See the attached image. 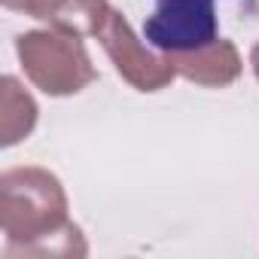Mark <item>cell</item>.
I'll use <instances>...</instances> for the list:
<instances>
[{
  "label": "cell",
  "instance_id": "6",
  "mask_svg": "<svg viewBox=\"0 0 259 259\" xmlns=\"http://www.w3.org/2000/svg\"><path fill=\"white\" fill-rule=\"evenodd\" d=\"M174 67L177 76L195 82V85H204V89H226L232 82H238L241 70H244V61H241V52L232 40L220 37L195 52H183V55H165Z\"/></svg>",
  "mask_w": 259,
  "mask_h": 259
},
{
  "label": "cell",
  "instance_id": "8",
  "mask_svg": "<svg viewBox=\"0 0 259 259\" xmlns=\"http://www.w3.org/2000/svg\"><path fill=\"white\" fill-rule=\"evenodd\" d=\"M250 64H253V73H256V79H259V43L250 49Z\"/></svg>",
  "mask_w": 259,
  "mask_h": 259
},
{
  "label": "cell",
  "instance_id": "2",
  "mask_svg": "<svg viewBox=\"0 0 259 259\" xmlns=\"http://www.w3.org/2000/svg\"><path fill=\"white\" fill-rule=\"evenodd\" d=\"M16 55L25 76L49 98L79 95L98 79V70L82 37L58 28H37L19 34Z\"/></svg>",
  "mask_w": 259,
  "mask_h": 259
},
{
  "label": "cell",
  "instance_id": "3",
  "mask_svg": "<svg viewBox=\"0 0 259 259\" xmlns=\"http://www.w3.org/2000/svg\"><path fill=\"white\" fill-rule=\"evenodd\" d=\"M95 40L104 46V52H107L110 64L116 67V73H119L128 85H132V89H138V92H144V95L162 92V89H168V85L177 79L171 61H168L162 52L147 49V43L135 34L132 22H128L116 7L110 10L107 22H104L101 34H98Z\"/></svg>",
  "mask_w": 259,
  "mask_h": 259
},
{
  "label": "cell",
  "instance_id": "5",
  "mask_svg": "<svg viewBox=\"0 0 259 259\" xmlns=\"http://www.w3.org/2000/svg\"><path fill=\"white\" fill-rule=\"evenodd\" d=\"M4 7L76 37H98L113 10L110 0H4Z\"/></svg>",
  "mask_w": 259,
  "mask_h": 259
},
{
  "label": "cell",
  "instance_id": "1",
  "mask_svg": "<svg viewBox=\"0 0 259 259\" xmlns=\"http://www.w3.org/2000/svg\"><path fill=\"white\" fill-rule=\"evenodd\" d=\"M0 229L7 238L4 259L89 256L85 235L70 220L64 183L37 165L0 174Z\"/></svg>",
  "mask_w": 259,
  "mask_h": 259
},
{
  "label": "cell",
  "instance_id": "7",
  "mask_svg": "<svg viewBox=\"0 0 259 259\" xmlns=\"http://www.w3.org/2000/svg\"><path fill=\"white\" fill-rule=\"evenodd\" d=\"M37 119H40V107L34 95L16 76L0 79V144L16 147L28 141L37 128Z\"/></svg>",
  "mask_w": 259,
  "mask_h": 259
},
{
  "label": "cell",
  "instance_id": "4",
  "mask_svg": "<svg viewBox=\"0 0 259 259\" xmlns=\"http://www.w3.org/2000/svg\"><path fill=\"white\" fill-rule=\"evenodd\" d=\"M144 37L162 55L195 52L220 40V22L213 0H159L144 22Z\"/></svg>",
  "mask_w": 259,
  "mask_h": 259
}]
</instances>
